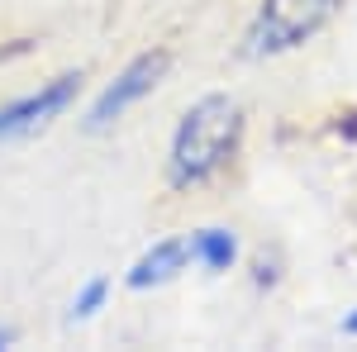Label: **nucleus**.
<instances>
[{"label": "nucleus", "instance_id": "f03ea898", "mask_svg": "<svg viewBox=\"0 0 357 352\" xmlns=\"http://www.w3.org/2000/svg\"><path fill=\"white\" fill-rule=\"evenodd\" d=\"M343 10V0H262V10L248 24V57H276L310 43L319 29Z\"/></svg>", "mask_w": 357, "mask_h": 352}, {"label": "nucleus", "instance_id": "6e6552de", "mask_svg": "<svg viewBox=\"0 0 357 352\" xmlns=\"http://www.w3.org/2000/svg\"><path fill=\"white\" fill-rule=\"evenodd\" d=\"M343 333H348V338H357V309L348 314V319H343Z\"/></svg>", "mask_w": 357, "mask_h": 352}, {"label": "nucleus", "instance_id": "423d86ee", "mask_svg": "<svg viewBox=\"0 0 357 352\" xmlns=\"http://www.w3.org/2000/svg\"><path fill=\"white\" fill-rule=\"evenodd\" d=\"M191 257H195V262H205L210 271H229V267H234V257H238V243H234L229 229H200V234L191 238Z\"/></svg>", "mask_w": 357, "mask_h": 352}, {"label": "nucleus", "instance_id": "39448f33", "mask_svg": "<svg viewBox=\"0 0 357 352\" xmlns=\"http://www.w3.org/2000/svg\"><path fill=\"white\" fill-rule=\"evenodd\" d=\"M186 262H191V238H162V243H153L134 267H129V286H134V291L167 286L176 271H186Z\"/></svg>", "mask_w": 357, "mask_h": 352}, {"label": "nucleus", "instance_id": "7ed1b4c3", "mask_svg": "<svg viewBox=\"0 0 357 352\" xmlns=\"http://www.w3.org/2000/svg\"><path fill=\"white\" fill-rule=\"evenodd\" d=\"M167 67H172V57H167V53L134 57V62H129V67H124V72L100 91V100L91 105V114H86V129H96V134H100V129H110L129 105H138L143 95H153V91H158V82L167 77Z\"/></svg>", "mask_w": 357, "mask_h": 352}, {"label": "nucleus", "instance_id": "1a4fd4ad", "mask_svg": "<svg viewBox=\"0 0 357 352\" xmlns=\"http://www.w3.org/2000/svg\"><path fill=\"white\" fill-rule=\"evenodd\" d=\"M5 343H10V333H5V328H0V348H5Z\"/></svg>", "mask_w": 357, "mask_h": 352}, {"label": "nucleus", "instance_id": "0eeeda50", "mask_svg": "<svg viewBox=\"0 0 357 352\" xmlns=\"http://www.w3.org/2000/svg\"><path fill=\"white\" fill-rule=\"evenodd\" d=\"M105 291H110V281L105 276H96V281H86L82 286V296L72 300V319H91L100 305H105Z\"/></svg>", "mask_w": 357, "mask_h": 352}, {"label": "nucleus", "instance_id": "20e7f679", "mask_svg": "<svg viewBox=\"0 0 357 352\" xmlns=\"http://www.w3.org/2000/svg\"><path fill=\"white\" fill-rule=\"evenodd\" d=\"M77 91H82V77L67 72V77H57V82L38 86L33 95L5 105L0 109V143H15V138H29V134H38V129H48L57 114L77 100Z\"/></svg>", "mask_w": 357, "mask_h": 352}, {"label": "nucleus", "instance_id": "f257e3e1", "mask_svg": "<svg viewBox=\"0 0 357 352\" xmlns=\"http://www.w3.org/2000/svg\"><path fill=\"white\" fill-rule=\"evenodd\" d=\"M238 138H243V105L234 95H205V100H195L181 114L176 134H172L167 181L176 190L210 181L238 153Z\"/></svg>", "mask_w": 357, "mask_h": 352}]
</instances>
